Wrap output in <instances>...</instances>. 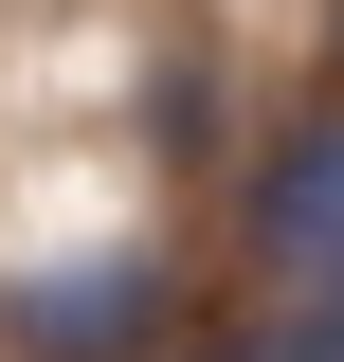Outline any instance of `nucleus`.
Returning <instances> with one entry per match:
<instances>
[{
	"mask_svg": "<svg viewBox=\"0 0 344 362\" xmlns=\"http://www.w3.org/2000/svg\"><path fill=\"white\" fill-rule=\"evenodd\" d=\"M272 326H290V362H344V272H326V290H290Z\"/></svg>",
	"mask_w": 344,
	"mask_h": 362,
	"instance_id": "3",
	"label": "nucleus"
},
{
	"mask_svg": "<svg viewBox=\"0 0 344 362\" xmlns=\"http://www.w3.org/2000/svg\"><path fill=\"white\" fill-rule=\"evenodd\" d=\"M217 362H290V326H254V344H217Z\"/></svg>",
	"mask_w": 344,
	"mask_h": 362,
	"instance_id": "4",
	"label": "nucleus"
},
{
	"mask_svg": "<svg viewBox=\"0 0 344 362\" xmlns=\"http://www.w3.org/2000/svg\"><path fill=\"white\" fill-rule=\"evenodd\" d=\"M236 254H254L272 290H326V272H344V109H290V127L254 145V181H236Z\"/></svg>",
	"mask_w": 344,
	"mask_h": 362,
	"instance_id": "2",
	"label": "nucleus"
},
{
	"mask_svg": "<svg viewBox=\"0 0 344 362\" xmlns=\"http://www.w3.org/2000/svg\"><path fill=\"white\" fill-rule=\"evenodd\" d=\"M164 308H181V272L145 254V235L0 272V344H18V362H145V344H164Z\"/></svg>",
	"mask_w": 344,
	"mask_h": 362,
	"instance_id": "1",
	"label": "nucleus"
}]
</instances>
